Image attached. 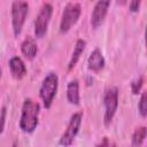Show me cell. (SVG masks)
I'll return each mask as SVG.
<instances>
[{
    "mask_svg": "<svg viewBox=\"0 0 147 147\" xmlns=\"http://www.w3.org/2000/svg\"><path fill=\"white\" fill-rule=\"evenodd\" d=\"M40 107L37 102L31 99H25L22 107V114L20 119V127L23 132L31 133L36 130L38 125Z\"/></svg>",
    "mask_w": 147,
    "mask_h": 147,
    "instance_id": "1",
    "label": "cell"
},
{
    "mask_svg": "<svg viewBox=\"0 0 147 147\" xmlns=\"http://www.w3.org/2000/svg\"><path fill=\"white\" fill-rule=\"evenodd\" d=\"M57 85H59V77L54 72H49L46 75V77L42 80L39 95L44 102L45 108H51L52 102L55 98L56 91H57Z\"/></svg>",
    "mask_w": 147,
    "mask_h": 147,
    "instance_id": "2",
    "label": "cell"
},
{
    "mask_svg": "<svg viewBox=\"0 0 147 147\" xmlns=\"http://www.w3.org/2000/svg\"><path fill=\"white\" fill-rule=\"evenodd\" d=\"M29 10V5L25 0H14L11 5V25L14 36L18 37L22 32L26 15Z\"/></svg>",
    "mask_w": 147,
    "mask_h": 147,
    "instance_id": "3",
    "label": "cell"
},
{
    "mask_svg": "<svg viewBox=\"0 0 147 147\" xmlns=\"http://www.w3.org/2000/svg\"><path fill=\"white\" fill-rule=\"evenodd\" d=\"M80 5L79 3H68L62 13L61 23H60V31L62 33L68 32L78 21L80 16Z\"/></svg>",
    "mask_w": 147,
    "mask_h": 147,
    "instance_id": "4",
    "label": "cell"
},
{
    "mask_svg": "<svg viewBox=\"0 0 147 147\" xmlns=\"http://www.w3.org/2000/svg\"><path fill=\"white\" fill-rule=\"evenodd\" d=\"M105 103V124L109 125L116 114L118 107V90L117 87H110L106 91L103 96Z\"/></svg>",
    "mask_w": 147,
    "mask_h": 147,
    "instance_id": "5",
    "label": "cell"
},
{
    "mask_svg": "<svg viewBox=\"0 0 147 147\" xmlns=\"http://www.w3.org/2000/svg\"><path fill=\"white\" fill-rule=\"evenodd\" d=\"M53 14V7L49 3H45L40 9L34 21V34L37 38H42L47 31L48 23Z\"/></svg>",
    "mask_w": 147,
    "mask_h": 147,
    "instance_id": "6",
    "label": "cell"
},
{
    "mask_svg": "<svg viewBox=\"0 0 147 147\" xmlns=\"http://www.w3.org/2000/svg\"><path fill=\"white\" fill-rule=\"evenodd\" d=\"M82 118H83V113H76L71 116L70 121H69V124L67 126V130L64 131V133L62 134L61 139H60V145L62 146H70L78 131H79V126H80V123H82Z\"/></svg>",
    "mask_w": 147,
    "mask_h": 147,
    "instance_id": "7",
    "label": "cell"
},
{
    "mask_svg": "<svg viewBox=\"0 0 147 147\" xmlns=\"http://www.w3.org/2000/svg\"><path fill=\"white\" fill-rule=\"evenodd\" d=\"M110 1L111 0H98V2L95 3L92 15H91V24L94 29L99 28L102 24L106 15L108 13Z\"/></svg>",
    "mask_w": 147,
    "mask_h": 147,
    "instance_id": "8",
    "label": "cell"
},
{
    "mask_svg": "<svg viewBox=\"0 0 147 147\" xmlns=\"http://www.w3.org/2000/svg\"><path fill=\"white\" fill-rule=\"evenodd\" d=\"M9 69H10V72L13 75L14 78L16 79H22L25 75H26V68H25V64L24 62L21 60V57L18 56H14L9 60Z\"/></svg>",
    "mask_w": 147,
    "mask_h": 147,
    "instance_id": "9",
    "label": "cell"
},
{
    "mask_svg": "<svg viewBox=\"0 0 147 147\" xmlns=\"http://www.w3.org/2000/svg\"><path fill=\"white\" fill-rule=\"evenodd\" d=\"M87 64H88V69L92 71H95V72H98L105 68V57L98 48H95L90 54L88 60H87Z\"/></svg>",
    "mask_w": 147,
    "mask_h": 147,
    "instance_id": "10",
    "label": "cell"
},
{
    "mask_svg": "<svg viewBox=\"0 0 147 147\" xmlns=\"http://www.w3.org/2000/svg\"><path fill=\"white\" fill-rule=\"evenodd\" d=\"M21 51L26 59L33 60L38 52V47H37L34 39L31 37H28L26 39H24V41L21 44Z\"/></svg>",
    "mask_w": 147,
    "mask_h": 147,
    "instance_id": "11",
    "label": "cell"
},
{
    "mask_svg": "<svg viewBox=\"0 0 147 147\" xmlns=\"http://www.w3.org/2000/svg\"><path fill=\"white\" fill-rule=\"evenodd\" d=\"M67 98L71 105H75V106L79 105L80 96H79V84L77 79L69 82L67 87Z\"/></svg>",
    "mask_w": 147,
    "mask_h": 147,
    "instance_id": "12",
    "label": "cell"
},
{
    "mask_svg": "<svg viewBox=\"0 0 147 147\" xmlns=\"http://www.w3.org/2000/svg\"><path fill=\"white\" fill-rule=\"evenodd\" d=\"M85 47H86V41H85V40L78 39V40L76 41V45H75V48H74L71 59H70V61H69V65H68V69H69V70H71V69L76 65V63L78 62V60H79L80 55L83 54Z\"/></svg>",
    "mask_w": 147,
    "mask_h": 147,
    "instance_id": "13",
    "label": "cell"
},
{
    "mask_svg": "<svg viewBox=\"0 0 147 147\" xmlns=\"http://www.w3.org/2000/svg\"><path fill=\"white\" fill-rule=\"evenodd\" d=\"M146 134H147V130L145 126H140L138 129H136V131L133 132V136H132V146H140L142 145L145 138H146Z\"/></svg>",
    "mask_w": 147,
    "mask_h": 147,
    "instance_id": "14",
    "label": "cell"
},
{
    "mask_svg": "<svg viewBox=\"0 0 147 147\" xmlns=\"http://www.w3.org/2000/svg\"><path fill=\"white\" fill-rule=\"evenodd\" d=\"M138 109H139V113H140V115L142 117L147 116V93L146 92H142V94L140 96Z\"/></svg>",
    "mask_w": 147,
    "mask_h": 147,
    "instance_id": "15",
    "label": "cell"
},
{
    "mask_svg": "<svg viewBox=\"0 0 147 147\" xmlns=\"http://www.w3.org/2000/svg\"><path fill=\"white\" fill-rule=\"evenodd\" d=\"M142 84H144V78L142 77H139L137 78L136 80H133L131 83V90L133 92V94H138L142 87Z\"/></svg>",
    "mask_w": 147,
    "mask_h": 147,
    "instance_id": "16",
    "label": "cell"
},
{
    "mask_svg": "<svg viewBox=\"0 0 147 147\" xmlns=\"http://www.w3.org/2000/svg\"><path fill=\"white\" fill-rule=\"evenodd\" d=\"M140 2H141V0H131L130 1V10L132 13H137L140 8Z\"/></svg>",
    "mask_w": 147,
    "mask_h": 147,
    "instance_id": "17",
    "label": "cell"
},
{
    "mask_svg": "<svg viewBox=\"0 0 147 147\" xmlns=\"http://www.w3.org/2000/svg\"><path fill=\"white\" fill-rule=\"evenodd\" d=\"M5 123H6V108L3 107L1 109V114H0V133H2V131H3Z\"/></svg>",
    "mask_w": 147,
    "mask_h": 147,
    "instance_id": "18",
    "label": "cell"
},
{
    "mask_svg": "<svg viewBox=\"0 0 147 147\" xmlns=\"http://www.w3.org/2000/svg\"><path fill=\"white\" fill-rule=\"evenodd\" d=\"M0 77H1V68H0Z\"/></svg>",
    "mask_w": 147,
    "mask_h": 147,
    "instance_id": "19",
    "label": "cell"
}]
</instances>
